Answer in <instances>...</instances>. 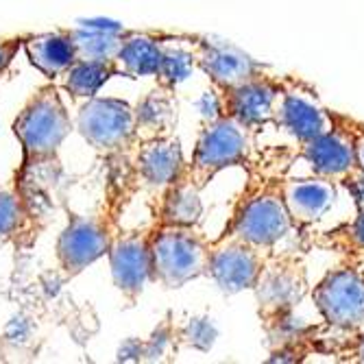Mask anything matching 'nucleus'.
Returning <instances> with one entry per match:
<instances>
[{
  "label": "nucleus",
  "instance_id": "22",
  "mask_svg": "<svg viewBox=\"0 0 364 364\" xmlns=\"http://www.w3.org/2000/svg\"><path fill=\"white\" fill-rule=\"evenodd\" d=\"M120 63L116 59H77L61 77V85L73 98H92L109 79L118 77Z\"/></svg>",
  "mask_w": 364,
  "mask_h": 364
},
{
  "label": "nucleus",
  "instance_id": "7",
  "mask_svg": "<svg viewBox=\"0 0 364 364\" xmlns=\"http://www.w3.org/2000/svg\"><path fill=\"white\" fill-rule=\"evenodd\" d=\"M284 90V77L264 70L262 75L231 85V87H214L216 109L223 116L234 118L251 134H259L264 127L275 122L279 96Z\"/></svg>",
  "mask_w": 364,
  "mask_h": 364
},
{
  "label": "nucleus",
  "instance_id": "16",
  "mask_svg": "<svg viewBox=\"0 0 364 364\" xmlns=\"http://www.w3.org/2000/svg\"><path fill=\"white\" fill-rule=\"evenodd\" d=\"M44 231V218L36 210V201L18 186L0 190V242L16 251H31Z\"/></svg>",
  "mask_w": 364,
  "mask_h": 364
},
{
  "label": "nucleus",
  "instance_id": "9",
  "mask_svg": "<svg viewBox=\"0 0 364 364\" xmlns=\"http://www.w3.org/2000/svg\"><path fill=\"white\" fill-rule=\"evenodd\" d=\"M338 120V114L327 109L316 90L299 79L284 77V90L275 114V127L301 146L323 134H327Z\"/></svg>",
  "mask_w": 364,
  "mask_h": 364
},
{
  "label": "nucleus",
  "instance_id": "21",
  "mask_svg": "<svg viewBox=\"0 0 364 364\" xmlns=\"http://www.w3.org/2000/svg\"><path fill=\"white\" fill-rule=\"evenodd\" d=\"M136 109V124H138V136L140 142L173 134L177 127V101H175V90L157 85L151 90L142 101L134 107Z\"/></svg>",
  "mask_w": 364,
  "mask_h": 364
},
{
  "label": "nucleus",
  "instance_id": "30",
  "mask_svg": "<svg viewBox=\"0 0 364 364\" xmlns=\"http://www.w3.org/2000/svg\"><path fill=\"white\" fill-rule=\"evenodd\" d=\"M355 159L358 168L364 171V122L355 120Z\"/></svg>",
  "mask_w": 364,
  "mask_h": 364
},
{
  "label": "nucleus",
  "instance_id": "4",
  "mask_svg": "<svg viewBox=\"0 0 364 364\" xmlns=\"http://www.w3.org/2000/svg\"><path fill=\"white\" fill-rule=\"evenodd\" d=\"M253 134L234 118L216 112L198 129L196 144L190 161H186L183 175L198 188L205 190L210 181L225 168L245 166L253 151Z\"/></svg>",
  "mask_w": 364,
  "mask_h": 364
},
{
  "label": "nucleus",
  "instance_id": "29",
  "mask_svg": "<svg viewBox=\"0 0 364 364\" xmlns=\"http://www.w3.org/2000/svg\"><path fill=\"white\" fill-rule=\"evenodd\" d=\"M341 186H345L347 188V192H349V196L353 198V205H355V210H362L364 208V171H360V168H355Z\"/></svg>",
  "mask_w": 364,
  "mask_h": 364
},
{
  "label": "nucleus",
  "instance_id": "11",
  "mask_svg": "<svg viewBox=\"0 0 364 364\" xmlns=\"http://www.w3.org/2000/svg\"><path fill=\"white\" fill-rule=\"evenodd\" d=\"M179 40L190 46L194 55V65L203 75H208L214 87L238 85L269 70V65L251 59L247 53L227 42L208 36H196V33H179Z\"/></svg>",
  "mask_w": 364,
  "mask_h": 364
},
{
  "label": "nucleus",
  "instance_id": "26",
  "mask_svg": "<svg viewBox=\"0 0 364 364\" xmlns=\"http://www.w3.org/2000/svg\"><path fill=\"white\" fill-rule=\"evenodd\" d=\"M177 349V341H175V325L171 323V318L164 321L149 341L140 343V351L136 353L138 360H146V362H157V360H166L164 355H168L171 351Z\"/></svg>",
  "mask_w": 364,
  "mask_h": 364
},
{
  "label": "nucleus",
  "instance_id": "14",
  "mask_svg": "<svg viewBox=\"0 0 364 364\" xmlns=\"http://www.w3.org/2000/svg\"><path fill=\"white\" fill-rule=\"evenodd\" d=\"M296 149H299V157L310 164L312 175L343 183L358 168L355 118L338 114L336 124L327 134Z\"/></svg>",
  "mask_w": 364,
  "mask_h": 364
},
{
  "label": "nucleus",
  "instance_id": "28",
  "mask_svg": "<svg viewBox=\"0 0 364 364\" xmlns=\"http://www.w3.org/2000/svg\"><path fill=\"white\" fill-rule=\"evenodd\" d=\"M26 36L28 33H20V36H11V38H0V77L7 73V68L16 59L18 50L22 48Z\"/></svg>",
  "mask_w": 364,
  "mask_h": 364
},
{
  "label": "nucleus",
  "instance_id": "24",
  "mask_svg": "<svg viewBox=\"0 0 364 364\" xmlns=\"http://www.w3.org/2000/svg\"><path fill=\"white\" fill-rule=\"evenodd\" d=\"M175 40H168L166 46H164V57L159 63V70L155 75L157 85L168 87V90H177V85L190 77L192 68H196L192 50H186L181 46H171V42Z\"/></svg>",
  "mask_w": 364,
  "mask_h": 364
},
{
  "label": "nucleus",
  "instance_id": "20",
  "mask_svg": "<svg viewBox=\"0 0 364 364\" xmlns=\"http://www.w3.org/2000/svg\"><path fill=\"white\" fill-rule=\"evenodd\" d=\"M203 216L201 190H198L183 171L164 188L155 223L159 225H198Z\"/></svg>",
  "mask_w": 364,
  "mask_h": 364
},
{
  "label": "nucleus",
  "instance_id": "6",
  "mask_svg": "<svg viewBox=\"0 0 364 364\" xmlns=\"http://www.w3.org/2000/svg\"><path fill=\"white\" fill-rule=\"evenodd\" d=\"M77 131L96 153L109 159L136 153L140 144L136 109L120 98H87L77 116Z\"/></svg>",
  "mask_w": 364,
  "mask_h": 364
},
{
  "label": "nucleus",
  "instance_id": "12",
  "mask_svg": "<svg viewBox=\"0 0 364 364\" xmlns=\"http://www.w3.org/2000/svg\"><path fill=\"white\" fill-rule=\"evenodd\" d=\"M151 227L116 231L114 242L107 251L112 279L120 294L134 306L153 277V255H151Z\"/></svg>",
  "mask_w": 364,
  "mask_h": 364
},
{
  "label": "nucleus",
  "instance_id": "25",
  "mask_svg": "<svg viewBox=\"0 0 364 364\" xmlns=\"http://www.w3.org/2000/svg\"><path fill=\"white\" fill-rule=\"evenodd\" d=\"M321 245L364 257V208L355 210V216L351 223H345L343 227L325 234Z\"/></svg>",
  "mask_w": 364,
  "mask_h": 364
},
{
  "label": "nucleus",
  "instance_id": "15",
  "mask_svg": "<svg viewBox=\"0 0 364 364\" xmlns=\"http://www.w3.org/2000/svg\"><path fill=\"white\" fill-rule=\"evenodd\" d=\"M338 186L341 183L316 175L282 181L284 201L296 229H308L332 212L338 198Z\"/></svg>",
  "mask_w": 364,
  "mask_h": 364
},
{
  "label": "nucleus",
  "instance_id": "2",
  "mask_svg": "<svg viewBox=\"0 0 364 364\" xmlns=\"http://www.w3.org/2000/svg\"><path fill=\"white\" fill-rule=\"evenodd\" d=\"M282 181L284 179L251 173L223 234L247 240L271 253L292 231H299L286 208Z\"/></svg>",
  "mask_w": 364,
  "mask_h": 364
},
{
  "label": "nucleus",
  "instance_id": "8",
  "mask_svg": "<svg viewBox=\"0 0 364 364\" xmlns=\"http://www.w3.org/2000/svg\"><path fill=\"white\" fill-rule=\"evenodd\" d=\"M312 301L323 323L336 332H355L364 327V271L341 267L329 271L314 288Z\"/></svg>",
  "mask_w": 364,
  "mask_h": 364
},
{
  "label": "nucleus",
  "instance_id": "1",
  "mask_svg": "<svg viewBox=\"0 0 364 364\" xmlns=\"http://www.w3.org/2000/svg\"><path fill=\"white\" fill-rule=\"evenodd\" d=\"M11 131L22 146V166L16 175V186L22 192L28 181L44 171H61L59 151L73 134V120L55 83H46L31 94Z\"/></svg>",
  "mask_w": 364,
  "mask_h": 364
},
{
  "label": "nucleus",
  "instance_id": "5",
  "mask_svg": "<svg viewBox=\"0 0 364 364\" xmlns=\"http://www.w3.org/2000/svg\"><path fill=\"white\" fill-rule=\"evenodd\" d=\"M253 292L262 325L267 334H271L310 292L304 257L294 251H271L267 264L259 271Z\"/></svg>",
  "mask_w": 364,
  "mask_h": 364
},
{
  "label": "nucleus",
  "instance_id": "27",
  "mask_svg": "<svg viewBox=\"0 0 364 364\" xmlns=\"http://www.w3.org/2000/svg\"><path fill=\"white\" fill-rule=\"evenodd\" d=\"M216 329L208 318H188L186 325L175 327V341L177 345H188L194 349L208 351L214 345Z\"/></svg>",
  "mask_w": 364,
  "mask_h": 364
},
{
  "label": "nucleus",
  "instance_id": "10",
  "mask_svg": "<svg viewBox=\"0 0 364 364\" xmlns=\"http://www.w3.org/2000/svg\"><path fill=\"white\" fill-rule=\"evenodd\" d=\"M116 236V225L109 216H83L68 212V223L57 238V262L65 279L83 273L90 264L107 255Z\"/></svg>",
  "mask_w": 364,
  "mask_h": 364
},
{
  "label": "nucleus",
  "instance_id": "13",
  "mask_svg": "<svg viewBox=\"0 0 364 364\" xmlns=\"http://www.w3.org/2000/svg\"><path fill=\"white\" fill-rule=\"evenodd\" d=\"M267 257L269 251H264L247 240L220 234L212 242L208 275L227 294L253 290L262 267L267 264Z\"/></svg>",
  "mask_w": 364,
  "mask_h": 364
},
{
  "label": "nucleus",
  "instance_id": "23",
  "mask_svg": "<svg viewBox=\"0 0 364 364\" xmlns=\"http://www.w3.org/2000/svg\"><path fill=\"white\" fill-rule=\"evenodd\" d=\"M87 28H70L77 59H116L120 46L134 28L98 26V22H83Z\"/></svg>",
  "mask_w": 364,
  "mask_h": 364
},
{
  "label": "nucleus",
  "instance_id": "19",
  "mask_svg": "<svg viewBox=\"0 0 364 364\" xmlns=\"http://www.w3.org/2000/svg\"><path fill=\"white\" fill-rule=\"evenodd\" d=\"M175 38H177V33L134 28L116 55L120 70L131 79L155 77L159 70L161 57H164V46H166L168 40H175Z\"/></svg>",
  "mask_w": 364,
  "mask_h": 364
},
{
  "label": "nucleus",
  "instance_id": "17",
  "mask_svg": "<svg viewBox=\"0 0 364 364\" xmlns=\"http://www.w3.org/2000/svg\"><path fill=\"white\" fill-rule=\"evenodd\" d=\"M136 171L149 188H166L186 166L183 149L175 134L142 140L136 149Z\"/></svg>",
  "mask_w": 364,
  "mask_h": 364
},
{
  "label": "nucleus",
  "instance_id": "18",
  "mask_svg": "<svg viewBox=\"0 0 364 364\" xmlns=\"http://www.w3.org/2000/svg\"><path fill=\"white\" fill-rule=\"evenodd\" d=\"M22 48L33 68L40 70L50 81L61 77L77 61V48L70 36V28H57L48 33H38V36H26Z\"/></svg>",
  "mask_w": 364,
  "mask_h": 364
},
{
  "label": "nucleus",
  "instance_id": "3",
  "mask_svg": "<svg viewBox=\"0 0 364 364\" xmlns=\"http://www.w3.org/2000/svg\"><path fill=\"white\" fill-rule=\"evenodd\" d=\"M153 277L151 282L175 290L208 275L212 242L196 225H153L151 231Z\"/></svg>",
  "mask_w": 364,
  "mask_h": 364
}]
</instances>
